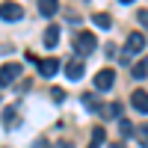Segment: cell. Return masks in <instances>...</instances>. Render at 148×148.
<instances>
[{
  "label": "cell",
  "instance_id": "1",
  "mask_svg": "<svg viewBox=\"0 0 148 148\" xmlns=\"http://www.w3.org/2000/svg\"><path fill=\"white\" fill-rule=\"evenodd\" d=\"M74 51H77L80 56H89V53H95L98 51V39H95V33H77L74 36Z\"/></svg>",
  "mask_w": 148,
  "mask_h": 148
},
{
  "label": "cell",
  "instance_id": "2",
  "mask_svg": "<svg viewBox=\"0 0 148 148\" xmlns=\"http://www.w3.org/2000/svg\"><path fill=\"white\" fill-rule=\"evenodd\" d=\"M142 51H145V36L142 33H130L127 36V45H125V56H121V59L127 62L130 56H139Z\"/></svg>",
  "mask_w": 148,
  "mask_h": 148
},
{
  "label": "cell",
  "instance_id": "3",
  "mask_svg": "<svg viewBox=\"0 0 148 148\" xmlns=\"http://www.w3.org/2000/svg\"><path fill=\"white\" fill-rule=\"evenodd\" d=\"M113 83H116V74H113V68H101V71L95 74V89H98V92L113 89Z\"/></svg>",
  "mask_w": 148,
  "mask_h": 148
},
{
  "label": "cell",
  "instance_id": "4",
  "mask_svg": "<svg viewBox=\"0 0 148 148\" xmlns=\"http://www.w3.org/2000/svg\"><path fill=\"white\" fill-rule=\"evenodd\" d=\"M18 77H21V65L18 62H9V65L0 68V86H12Z\"/></svg>",
  "mask_w": 148,
  "mask_h": 148
},
{
  "label": "cell",
  "instance_id": "5",
  "mask_svg": "<svg viewBox=\"0 0 148 148\" xmlns=\"http://www.w3.org/2000/svg\"><path fill=\"white\" fill-rule=\"evenodd\" d=\"M0 18H3V21H21L24 9L18 3H0Z\"/></svg>",
  "mask_w": 148,
  "mask_h": 148
},
{
  "label": "cell",
  "instance_id": "6",
  "mask_svg": "<svg viewBox=\"0 0 148 148\" xmlns=\"http://www.w3.org/2000/svg\"><path fill=\"white\" fill-rule=\"evenodd\" d=\"M130 104H133L136 113L148 116V92H145V89H136V92H133V95H130Z\"/></svg>",
  "mask_w": 148,
  "mask_h": 148
},
{
  "label": "cell",
  "instance_id": "7",
  "mask_svg": "<svg viewBox=\"0 0 148 148\" xmlns=\"http://www.w3.org/2000/svg\"><path fill=\"white\" fill-rule=\"evenodd\" d=\"M83 71H86V65L80 62V59H68V62H65V77L68 80H80Z\"/></svg>",
  "mask_w": 148,
  "mask_h": 148
},
{
  "label": "cell",
  "instance_id": "8",
  "mask_svg": "<svg viewBox=\"0 0 148 148\" xmlns=\"http://www.w3.org/2000/svg\"><path fill=\"white\" fill-rule=\"evenodd\" d=\"M36 65H39V71L45 74V77H53V74L59 71V59H56V56H51V59H39Z\"/></svg>",
  "mask_w": 148,
  "mask_h": 148
},
{
  "label": "cell",
  "instance_id": "9",
  "mask_svg": "<svg viewBox=\"0 0 148 148\" xmlns=\"http://www.w3.org/2000/svg\"><path fill=\"white\" fill-rule=\"evenodd\" d=\"M80 98H83V107L89 110V113H98V110H101V101L95 98V92H83Z\"/></svg>",
  "mask_w": 148,
  "mask_h": 148
},
{
  "label": "cell",
  "instance_id": "10",
  "mask_svg": "<svg viewBox=\"0 0 148 148\" xmlns=\"http://www.w3.org/2000/svg\"><path fill=\"white\" fill-rule=\"evenodd\" d=\"M39 12H42L45 18H53L56 12H59V6L53 3V0H39Z\"/></svg>",
  "mask_w": 148,
  "mask_h": 148
},
{
  "label": "cell",
  "instance_id": "11",
  "mask_svg": "<svg viewBox=\"0 0 148 148\" xmlns=\"http://www.w3.org/2000/svg\"><path fill=\"white\" fill-rule=\"evenodd\" d=\"M59 42V27H47L45 30V47H56Z\"/></svg>",
  "mask_w": 148,
  "mask_h": 148
},
{
  "label": "cell",
  "instance_id": "12",
  "mask_svg": "<svg viewBox=\"0 0 148 148\" xmlns=\"http://www.w3.org/2000/svg\"><path fill=\"white\" fill-rule=\"evenodd\" d=\"M101 116H104V119H116V121H119V119H121V104H107V107L101 110Z\"/></svg>",
  "mask_w": 148,
  "mask_h": 148
},
{
  "label": "cell",
  "instance_id": "13",
  "mask_svg": "<svg viewBox=\"0 0 148 148\" xmlns=\"http://www.w3.org/2000/svg\"><path fill=\"white\" fill-rule=\"evenodd\" d=\"M92 21H95V27H101V30H110V27H113V18H110L107 12H98V15H92Z\"/></svg>",
  "mask_w": 148,
  "mask_h": 148
},
{
  "label": "cell",
  "instance_id": "14",
  "mask_svg": "<svg viewBox=\"0 0 148 148\" xmlns=\"http://www.w3.org/2000/svg\"><path fill=\"white\" fill-rule=\"evenodd\" d=\"M133 77H136V80H142V77H148V59H139V62L136 65H133Z\"/></svg>",
  "mask_w": 148,
  "mask_h": 148
},
{
  "label": "cell",
  "instance_id": "15",
  "mask_svg": "<svg viewBox=\"0 0 148 148\" xmlns=\"http://www.w3.org/2000/svg\"><path fill=\"white\" fill-rule=\"evenodd\" d=\"M3 125H6V127H15V125H18V110H15V107H9L6 113H3Z\"/></svg>",
  "mask_w": 148,
  "mask_h": 148
},
{
  "label": "cell",
  "instance_id": "16",
  "mask_svg": "<svg viewBox=\"0 0 148 148\" xmlns=\"http://www.w3.org/2000/svg\"><path fill=\"white\" fill-rule=\"evenodd\" d=\"M119 130H121V136H133V130H136V127H133L127 119H119Z\"/></svg>",
  "mask_w": 148,
  "mask_h": 148
},
{
  "label": "cell",
  "instance_id": "17",
  "mask_svg": "<svg viewBox=\"0 0 148 148\" xmlns=\"http://www.w3.org/2000/svg\"><path fill=\"white\" fill-rule=\"evenodd\" d=\"M101 142H107V130L104 127H95L92 130V145H101Z\"/></svg>",
  "mask_w": 148,
  "mask_h": 148
},
{
  "label": "cell",
  "instance_id": "18",
  "mask_svg": "<svg viewBox=\"0 0 148 148\" xmlns=\"http://www.w3.org/2000/svg\"><path fill=\"white\" fill-rule=\"evenodd\" d=\"M51 98H53V104H62V101H65V92L59 89V86H53V89H51Z\"/></svg>",
  "mask_w": 148,
  "mask_h": 148
},
{
  "label": "cell",
  "instance_id": "19",
  "mask_svg": "<svg viewBox=\"0 0 148 148\" xmlns=\"http://www.w3.org/2000/svg\"><path fill=\"white\" fill-rule=\"evenodd\" d=\"M133 133H136V136H139V142H142V145L148 148V125H142L139 130H133Z\"/></svg>",
  "mask_w": 148,
  "mask_h": 148
},
{
  "label": "cell",
  "instance_id": "20",
  "mask_svg": "<svg viewBox=\"0 0 148 148\" xmlns=\"http://www.w3.org/2000/svg\"><path fill=\"white\" fill-rule=\"evenodd\" d=\"M33 148H53V145H51V142H47L45 136H39V139H36V142H33Z\"/></svg>",
  "mask_w": 148,
  "mask_h": 148
},
{
  "label": "cell",
  "instance_id": "21",
  "mask_svg": "<svg viewBox=\"0 0 148 148\" xmlns=\"http://www.w3.org/2000/svg\"><path fill=\"white\" fill-rule=\"evenodd\" d=\"M139 21H142V24H148V12H145V9L139 12Z\"/></svg>",
  "mask_w": 148,
  "mask_h": 148
},
{
  "label": "cell",
  "instance_id": "22",
  "mask_svg": "<svg viewBox=\"0 0 148 148\" xmlns=\"http://www.w3.org/2000/svg\"><path fill=\"white\" fill-rule=\"evenodd\" d=\"M56 148H71V142H68V139H62V142H56Z\"/></svg>",
  "mask_w": 148,
  "mask_h": 148
},
{
  "label": "cell",
  "instance_id": "23",
  "mask_svg": "<svg viewBox=\"0 0 148 148\" xmlns=\"http://www.w3.org/2000/svg\"><path fill=\"white\" fill-rule=\"evenodd\" d=\"M110 148H125V142H113V145H110Z\"/></svg>",
  "mask_w": 148,
  "mask_h": 148
},
{
  "label": "cell",
  "instance_id": "24",
  "mask_svg": "<svg viewBox=\"0 0 148 148\" xmlns=\"http://www.w3.org/2000/svg\"><path fill=\"white\" fill-rule=\"evenodd\" d=\"M89 148H98V145H89Z\"/></svg>",
  "mask_w": 148,
  "mask_h": 148
}]
</instances>
